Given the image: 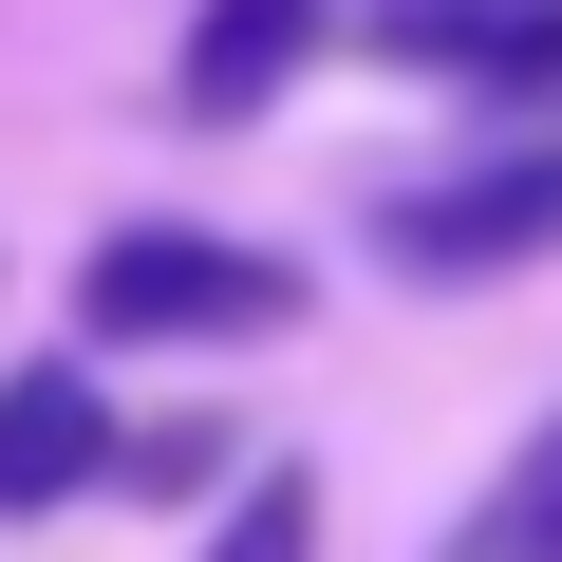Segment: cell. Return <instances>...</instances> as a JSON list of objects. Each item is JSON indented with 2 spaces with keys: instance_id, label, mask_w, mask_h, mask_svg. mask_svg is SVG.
Returning <instances> with one entry per match:
<instances>
[{
  "instance_id": "8",
  "label": "cell",
  "mask_w": 562,
  "mask_h": 562,
  "mask_svg": "<svg viewBox=\"0 0 562 562\" xmlns=\"http://www.w3.org/2000/svg\"><path fill=\"white\" fill-rule=\"evenodd\" d=\"M206 562H319V469H225Z\"/></svg>"
},
{
  "instance_id": "1",
  "label": "cell",
  "mask_w": 562,
  "mask_h": 562,
  "mask_svg": "<svg viewBox=\"0 0 562 562\" xmlns=\"http://www.w3.org/2000/svg\"><path fill=\"white\" fill-rule=\"evenodd\" d=\"M319 281L281 244H225V225H113L76 262V357H225V338H301Z\"/></svg>"
},
{
  "instance_id": "5",
  "label": "cell",
  "mask_w": 562,
  "mask_h": 562,
  "mask_svg": "<svg viewBox=\"0 0 562 562\" xmlns=\"http://www.w3.org/2000/svg\"><path fill=\"white\" fill-rule=\"evenodd\" d=\"M94 469H113V394H94V357H20V375H0V525L94 506Z\"/></svg>"
},
{
  "instance_id": "2",
  "label": "cell",
  "mask_w": 562,
  "mask_h": 562,
  "mask_svg": "<svg viewBox=\"0 0 562 562\" xmlns=\"http://www.w3.org/2000/svg\"><path fill=\"white\" fill-rule=\"evenodd\" d=\"M375 262L394 281H525V262H562V132L506 113V150H469L431 188H375Z\"/></svg>"
},
{
  "instance_id": "3",
  "label": "cell",
  "mask_w": 562,
  "mask_h": 562,
  "mask_svg": "<svg viewBox=\"0 0 562 562\" xmlns=\"http://www.w3.org/2000/svg\"><path fill=\"white\" fill-rule=\"evenodd\" d=\"M338 57L487 94V113H562V0H338Z\"/></svg>"
},
{
  "instance_id": "6",
  "label": "cell",
  "mask_w": 562,
  "mask_h": 562,
  "mask_svg": "<svg viewBox=\"0 0 562 562\" xmlns=\"http://www.w3.org/2000/svg\"><path fill=\"white\" fill-rule=\"evenodd\" d=\"M431 562H562V413H543V431H525V450L487 469V506H469V525H450Z\"/></svg>"
},
{
  "instance_id": "4",
  "label": "cell",
  "mask_w": 562,
  "mask_h": 562,
  "mask_svg": "<svg viewBox=\"0 0 562 562\" xmlns=\"http://www.w3.org/2000/svg\"><path fill=\"white\" fill-rule=\"evenodd\" d=\"M338 57V0H206V20L169 38V113L188 132H244V113H281Z\"/></svg>"
},
{
  "instance_id": "7",
  "label": "cell",
  "mask_w": 562,
  "mask_h": 562,
  "mask_svg": "<svg viewBox=\"0 0 562 562\" xmlns=\"http://www.w3.org/2000/svg\"><path fill=\"white\" fill-rule=\"evenodd\" d=\"M225 469H244V431H225V413H150V431L113 413V469H94V487H132V506H206Z\"/></svg>"
}]
</instances>
